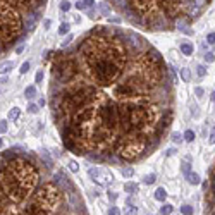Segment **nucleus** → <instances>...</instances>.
<instances>
[{
	"label": "nucleus",
	"instance_id": "39",
	"mask_svg": "<svg viewBox=\"0 0 215 215\" xmlns=\"http://www.w3.org/2000/svg\"><path fill=\"white\" fill-rule=\"evenodd\" d=\"M4 146V141H2V138H0V148Z\"/></svg>",
	"mask_w": 215,
	"mask_h": 215
},
{
	"label": "nucleus",
	"instance_id": "10",
	"mask_svg": "<svg viewBox=\"0 0 215 215\" xmlns=\"http://www.w3.org/2000/svg\"><path fill=\"white\" fill-rule=\"evenodd\" d=\"M122 214L124 215H138V208L133 205H127V206H124V212Z\"/></svg>",
	"mask_w": 215,
	"mask_h": 215
},
{
	"label": "nucleus",
	"instance_id": "38",
	"mask_svg": "<svg viewBox=\"0 0 215 215\" xmlns=\"http://www.w3.org/2000/svg\"><path fill=\"white\" fill-rule=\"evenodd\" d=\"M43 105H45V100H43V98H40V100H38V107H43Z\"/></svg>",
	"mask_w": 215,
	"mask_h": 215
},
{
	"label": "nucleus",
	"instance_id": "23",
	"mask_svg": "<svg viewBox=\"0 0 215 215\" xmlns=\"http://www.w3.org/2000/svg\"><path fill=\"white\" fill-rule=\"evenodd\" d=\"M7 131V120H0V134H4Z\"/></svg>",
	"mask_w": 215,
	"mask_h": 215
},
{
	"label": "nucleus",
	"instance_id": "19",
	"mask_svg": "<svg viewBox=\"0 0 215 215\" xmlns=\"http://www.w3.org/2000/svg\"><path fill=\"white\" fill-rule=\"evenodd\" d=\"M133 174H134V170H133V169H131V167H126V169H122V176L126 177H133Z\"/></svg>",
	"mask_w": 215,
	"mask_h": 215
},
{
	"label": "nucleus",
	"instance_id": "35",
	"mask_svg": "<svg viewBox=\"0 0 215 215\" xmlns=\"http://www.w3.org/2000/svg\"><path fill=\"white\" fill-rule=\"evenodd\" d=\"M76 9L83 10V9H84V4H83V2H78V4H76Z\"/></svg>",
	"mask_w": 215,
	"mask_h": 215
},
{
	"label": "nucleus",
	"instance_id": "30",
	"mask_svg": "<svg viewBox=\"0 0 215 215\" xmlns=\"http://www.w3.org/2000/svg\"><path fill=\"white\" fill-rule=\"evenodd\" d=\"M83 4H84V7H93V4H95V0H81Z\"/></svg>",
	"mask_w": 215,
	"mask_h": 215
},
{
	"label": "nucleus",
	"instance_id": "20",
	"mask_svg": "<svg viewBox=\"0 0 215 215\" xmlns=\"http://www.w3.org/2000/svg\"><path fill=\"white\" fill-rule=\"evenodd\" d=\"M155 181H157L155 174H148V176H145V183H146V184H153Z\"/></svg>",
	"mask_w": 215,
	"mask_h": 215
},
{
	"label": "nucleus",
	"instance_id": "9",
	"mask_svg": "<svg viewBox=\"0 0 215 215\" xmlns=\"http://www.w3.org/2000/svg\"><path fill=\"white\" fill-rule=\"evenodd\" d=\"M24 95H26V98H35L36 97V86H28L24 89Z\"/></svg>",
	"mask_w": 215,
	"mask_h": 215
},
{
	"label": "nucleus",
	"instance_id": "41",
	"mask_svg": "<svg viewBox=\"0 0 215 215\" xmlns=\"http://www.w3.org/2000/svg\"><path fill=\"white\" fill-rule=\"evenodd\" d=\"M62 215H74V214H69V212H67V214H62Z\"/></svg>",
	"mask_w": 215,
	"mask_h": 215
},
{
	"label": "nucleus",
	"instance_id": "31",
	"mask_svg": "<svg viewBox=\"0 0 215 215\" xmlns=\"http://www.w3.org/2000/svg\"><path fill=\"white\" fill-rule=\"evenodd\" d=\"M206 41H208V43H215V33H210V35L206 36Z\"/></svg>",
	"mask_w": 215,
	"mask_h": 215
},
{
	"label": "nucleus",
	"instance_id": "33",
	"mask_svg": "<svg viewBox=\"0 0 215 215\" xmlns=\"http://www.w3.org/2000/svg\"><path fill=\"white\" fill-rule=\"evenodd\" d=\"M71 40H72V35H69V38H66L64 41H62V47H67L69 43H71Z\"/></svg>",
	"mask_w": 215,
	"mask_h": 215
},
{
	"label": "nucleus",
	"instance_id": "26",
	"mask_svg": "<svg viewBox=\"0 0 215 215\" xmlns=\"http://www.w3.org/2000/svg\"><path fill=\"white\" fill-rule=\"evenodd\" d=\"M108 215H120V210H119L117 206H112V208L108 210Z\"/></svg>",
	"mask_w": 215,
	"mask_h": 215
},
{
	"label": "nucleus",
	"instance_id": "7",
	"mask_svg": "<svg viewBox=\"0 0 215 215\" xmlns=\"http://www.w3.org/2000/svg\"><path fill=\"white\" fill-rule=\"evenodd\" d=\"M19 115H21V110L17 107L9 110V120H16V119H19Z\"/></svg>",
	"mask_w": 215,
	"mask_h": 215
},
{
	"label": "nucleus",
	"instance_id": "3",
	"mask_svg": "<svg viewBox=\"0 0 215 215\" xmlns=\"http://www.w3.org/2000/svg\"><path fill=\"white\" fill-rule=\"evenodd\" d=\"M89 177L97 183L98 186H108L112 181H114V177L112 174L108 172L107 169H89Z\"/></svg>",
	"mask_w": 215,
	"mask_h": 215
},
{
	"label": "nucleus",
	"instance_id": "28",
	"mask_svg": "<svg viewBox=\"0 0 215 215\" xmlns=\"http://www.w3.org/2000/svg\"><path fill=\"white\" fill-rule=\"evenodd\" d=\"M181 139H183V136H181L179 133H174V134H172V141H174V143H181Z\"/></svg>",
	"mask_w": 215,
	"mask_h": 215
},
{
	"label": "nucleus",
	"instance_id": "16",
	"mask_svg": "<svg viewBox=\"0 0 215 215\" xmlns=\"http://www.w3.org/2000/svg\"><path fill=\"white\" fill-rule=\"evenodd\" d=\"M69 28H71V26H69L67 22H62V24H60V28H59V33H60V35H67Z\"/></svg>",
	"mask_w": 215,
	"mask_h": 215
},
{
	"label": "nucleus",
	"instance_id": "1",
	"mask_svg": "<svg viewBox=\"0 0 215 215\" xmlns=\"http://www.w3.org/2000/svg\"><path fill=\"white\" fill-rule=\"evenodd\" d=\"M47 0H0V59L35 30Z\"/></svg>",
	"mask_w": 215,
	"mask_h": 215
},
{
	"label": "nucleus",
	"instance_id": "24",
	"mask_svg": "<svg viewBox=\"0 0 215 215\" xmlns=\"http://www.w3.org/2000/svg\"><path fill=\"white\" fill-rule=\"evenodd\" d=\"M41 79H43V72H41V71H38V72H36V76H35V83H36V84H40V83H41Z\"/></svg>",
	"mask_w": 215,
	"mask_h": 215
},
{
	"label": "nucleus",
	"instance_id": "34",
	"mask_svg": "<svg viewBox=\"0 0 215 215\" xmlns=\"http://www.w3.org/2000/svg\"><path fill=\"white\" fill-rule=\"evenodd\" d=\"M208 143H210V145H214V143H215V129L212 131V134H210V139H208Z\"/></svg>",
	"mask_w": 215,
	"mask_h": 215
},
{
	"label": "nucleus",
	"instance_id": "8",
	"mask_svg": "<svg viewBox=\"0 0 215 215\" xmlns=\"http://www.w3.org/2000/svg\"><path fill=\"white\" fill-rule=\"evenodd\" d=\"M181 52H183L184 55H191V53H193V45H191V43H183V45H181Z\"/></svg>",
	"mask_w": 215,
	"mask_h": 215
},
{
	"label": "nucleus",
	"instance_id": "21",
	"mask_svg": "<svg viewBox=\"0 0 215 215\" xmlns=\"http://www.w3.org/2000/svg\"><path fill=\"white\" fill-rule=\"evenodd\" d=\"M69 169H71L72 172H78V170H79V165H78V162H74V160H71V162H69Z\"/></svg>",
	"mask_w": 215,
	"mask_h": 215
},
{
	"label": "nucleus",
	"instance_id": "2",
	"mask_svg": "<svg viewBox=\"0 0 215 215\" xmlns=\"http://www.w3.org/2000/svg\"><path fill=\"white\" fill-rule=\"evenodd\" d=\"M150 146H152V141L146 138L139 136L122 138L114 150V157H117L122 162H134V160H139L145 155L150 150Z\"/></svg>",
	"mask_w": 215,
	"mask_h": 215
},
{
	"label": "nucleus",
	"instance_id": "5",
	"mask_svg": "<svg viewBox=\"0 0 215 215\" xmlns=\"http://www.w3.org/2000/svg\"><path fill=\"white\" fill-rule=\"evenodd\" d=\"M186 177H188V183L189 184H193V186L200 184V176L196 172H189V174H186Z\"/></svg>",
	"mask_w": 215,
	"mask_h": 215
},
{
	"label": "nucleus",
	"instance_id": "27",
	"mask_svg": "<svg viewBox=\"0 0 215 215\" xmlns=\"http://www.w3.org/2000/svg\"><path fill=\"white\" fill-rule=\"evenodd\" d=\"M214 60H215L214 53H210V52H208V53H206V55H205V62H208V64H212Z\"/></svg>",
	"mask_w": 215,
	"mask_h": 215
},
{
	"label": "nucleus",
	"instance_id": "12",
	"mask_svg": "<svg viewBox=\"0 0 215 215\" xmlns=\"http://www.w3.org/2000/svg\"><path fill=\"white\" fill-rule=\"evenodd\" d=\"M172 210H174V206L170 205V203H165V205L160 208V214L162 215H170L172 214Z\"/></svg>",
	"mask_w": 215,
	"mask_h": 215
},
{
	"label": "nucleus",
	"instance_id": "15",
	"mask_svg": "<svg viewBox=\"0 0 215 215\" xmlns=\"http://www.w3.org/2000/svg\"><path fill=\"white\" fill-rule=\"evenodd\" d=\"M183 138H184L186 141H189V143H191V141H195V133H193L191 129H188L184 134H183Z\"/></svg>",
	"mask_w": 215,
	"mask_h": 215
},
{
	"label": "nucleus",
	"instance_id": "13",
	"mask_svg": "<svg viewBox=\"0 0 215 215\" xmlns=\"http://www.w3.org/2000/svg\"><path fill=\"white\" fill-rule=\"evenodd\" d=\"M181 78L184 83H189L191 81V72H189V69H181Z\"/></svg>",
	"mask_w": 215,
	"mask_h": 215
},
{
	"label": "nucleus",
	"instance_id": "37",
	"mask_svg": "<svg viewBox=\"0 0 215 215\" xmlns=\"http://www.w3.org/2000/svg\"><path fill=\"white\" fill-rule=\"evenodd\" d=\"M196 95H198V97H201V95H203V89H201V88H196Z\"/></svg>",
	"mask_w": 215,
	"mask_h": 215
},
{
	"label": "nucleus",
	"instance_id": "6",
	"mask_svg": "<svg viewBox=\"0 0 215 215\" xmlns=\"http://www.w3.org/2000/svg\"><path fill=\"white\" fill-rule=\"evenodd\" d=\"M165 198H167L165 188H158V189L155 191V200H158V201H165Z\"/></svg>",
	"mask_w": 215,
	"mask_h": 215
},
{
	"label": "nucleus",
	"instance_id": "40",
	"mask_svg": "<svg viewBox=\"0 0 215 215\" xmlns=\"http://www.w3.org/2000/svg\"><path fill=\"white\" fill-rule=\"evenodd\" d=\"M212 100H214V102H215V91H214V93H212Z\"/></svg>",
	"mask_w": 215,
	"mask_h": 215
},
{
	"label": "nucleus",
	"instance_id": "18",
	"mask_svg": "<svg viewBox=\"0 0 215 215\" xmlns=\"http://www.w3.org/2000/svg\"><path fill=\"white\" fill-rule=\"evenodd\" d=\"M60 10H62V12H67V10H71V2H67V0L60 2Z\"/></svg>",
	"mask_w": 215,
	"mask_h": 215
},
{
	"label": "nucleus",
	"instance_id": "25",
	"mask_svg": "<svg viewBox=\"0 0 215 215\" xmlns=\"http://www.w3.org/2000/svg\"><path fill=\"white\" fill-rule=\"evenodd\" d=\"M28 112H30V114H36V112H38V105H33V103L28 105Z\"/></svg>",
	"mask_w": 215,
	"mask_h": 215
},
{
	"label": "nucleus",
	"instance_id": "11",
	"mask_svg": "<svg viewBox=\"0 0 215 215\" xmlns=\"http://www.w3.org/2000/svg\"><path fill=\"white\" fill-rule=\"evenodd\" d=\"M124 191H127V193H134V191H138V184L136 183H126V184H124Z\"/></svg>",
	"mask_w": 215,
	"mask_h": 215
},
{
	"label": "nucleus",
	"instance_id": "4",
	"mask_svg": "<svg viewBox=\"0 0 215 215\" xmlns=\"http://www.w3.org/2000/svg\"><path fill=\"white\" fill-rule=\"evenodd\" d=\"M12 69H14V62L5 60V62H2V64H0V74H2V76H7Z\"/></svg>",
	"mask_w": 215,
	"mask_h": 215
},
{
	"label": "nucleus",
	"instance_id": "29",
	"mask_svg": "<svg viewBox=\"0 0 215 215\" xmlns=\"http://www.w3.org/2000/svg\"><path fill=\"white\" fill-rule=\"evenodd\" d=\"M183 172H184V174H189V172H191V169H189V164H188V162L183 164Z\"/></svg>",
	"mask_w": 215,
	"mask_h": 215
},
{
	"label": "nucleus",
	"instance_id": "14",
	"mask_svg": "<svg viewBox=\"0 0 215 215\" xmlns=\"http://www.w3.org/2000/svg\"><path fill=\"white\" fill-rule=\"evenodd\" d=\"M181 214L183 215H193V206L191 205H183L181 206Z\"/></svg>",
	"mask_w": 215,
	"mask_h": 215
},
{
	"label": "nucleus",
	"instance_id": "32",
	"mask_svg": "<svg viewBox=\"0 0 215 215\" xmlns=\"http://www.w3.org/2000/svg\"><path fill=\"white\" fill-rule=\"evenodd\" d=\"M22 50H24V43H19V45H17V47L14 48V52H16V53H21Z\"/></svg>",
	"mask_w": 215,
	"mask_h": 215
},
{
	"label": "nucleus",
	"instance_id": "22",
	"mask_svg": "<svg viewBox=\"0 0 215 215\" xmlns=\"http://www.w3.org/2000/svg\"><path fill=\"white\" fill-rule=\"evenodd\" d=\"M196 69H198V76H201V78H203V76L206 74V67H205V66H198Z\"/></svg>",
	"mask_w": 215,
	"mask_h": 215
},
{
	"label": "nucleus",
	"instance_id": "42",
	"mask_svg": "<svg viewBox=\"0 0 215 215\" xmlns=\"http://www.w3.org/2000/svg\"><path fill=\"white\" fill-rule=\"evenodd\" d=\"M214 191H215V184H214Z\"/></svg>",
	"mask_w": 215,
	"mask_h": 215
},
{
	"label": "nucleus",
	"instance_id": "17",
	"mask_svg": "<svg viewBox=\"0 0 215 215\" xmlns=\"http://www.w3.org/2000/svg\"><path fill=\"white\" fill-rule=\"evenodd\" d=\"M30 67H31V64H30V62H24V64L21 66L19 72H21V74H28V72H30Z\"/></svg>",
	"mask_w": 215,
	"mask_h": 215
},
{
	"label": "nucleus",
	"instance_id": "36",
	"mask_svg": "<svg viewBox=\"0 0 215 215\" xmlns=\"http://www.w3.org/2000/svg\"><path fill=\"white\" fill-rule=\"evenodd\" d=\"M108 21H110V22H120L119 17H108Z\"/></svg>",
	"mask_w": 215,
	"mask_h": 215
}]
</instances>
